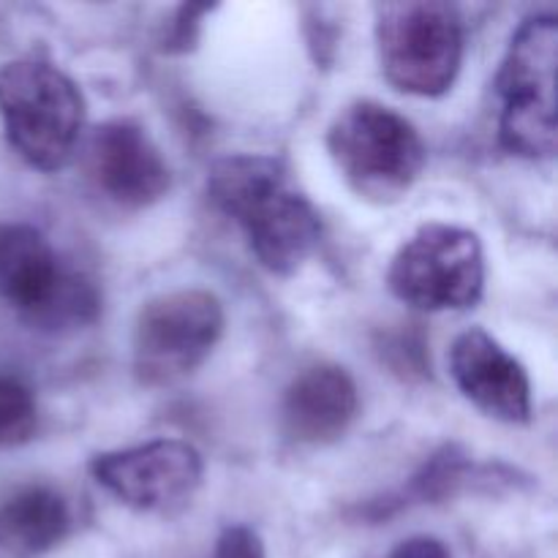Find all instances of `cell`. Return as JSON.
Listing matches in <instances>:
<instances>
[{
  "instance_id": "6da1fadb",
  "label": "cell",
  "mask_w": 558,
  "mask_h": 558,
  "mask_svg": "<svg viewBox=\"0 0 558 558\" xmlns=\"http://www.w3.org/2000/svg\"><path fill=\"white\" fill-rule=\"evenodd\" d=\"M207 194L243 227L251 251L272 276H292L319 245V213L294 189L278 158L254 153L221 158L210 169Z\"/></svg>"
},
{
  "instance_id": "7a4b0ae2",
  "label": "cell",
  "mask_w": 558,
  "mask_h": 558,
  "mask_svg": "<svg viewBox=\"0 0 558 558\" xmlns=\"http://www.w3.org/2000/svg\"><path fill=\"white\" fill-rule=\"evenodd\" d=\"M0 118L9 145L38 172H58L74 156L85 98L69 74L47 60L0 65Z\"/></svg>"
},
{
  "instance_id": "3957f363",
  "label": "cell",
  "mask_w": 558,
  "mask_h": 558,
  "mask_svg": "<svg viewBox=\"0 0 558 558\" xmlns=\"http://www.w3.org/2000/svg\"><path fill=\"white\" fill-rule=\"evenodd\" d=\"M327 150L349 189L376 205L403 199L428 161L420 131L379 101L341 109L327 129Z\"/></svg>"
},
{
  "instance_id": "277c9868",
  "label": "cell",
  "mask_w": 558,
  "mask_h": 558,
  "mask_svg": "<svg viewBox=\"0 0 558 558\" xmlns=\"http://www.w3.org/2000/svg\"><path fill=\"white\" fill-rule=\"evenodd\" d=\"M556 14L529 16L512 36L496 74L499 140L515 156H556Z\"/></svg>"
},
{
  "instance_id": "5b68a950",
  "label": "cell",
  "mask_w": 558,
  "mask_h": 558,
  "mask_svg": "<svg viewBox=\"0 0 558 558\" xmlns=\"http://www.w3.org/2000/svg\"><path fill=\"white\" fill-rule=\"evenodd\" d=\"M0 300L38 330L90 325L101 300L85 276L65 270L38 229L0 223Z\"/></svg>"
},
{
  "instance_id": "8992f818",
  "label": "cell",
  "mask_w": 558,
  "mask_h": 558,
  "mask_svg": "<svg viewBox=\"0 0 558 558\" xmlns=\"http://www.w3.org/2000/svg\"><path fill=\"white\" fill-rule=\"evenodd\" d=\"M381 74L396 90L445 96L461 71L463 22L456 5L407 0L376 9Z\"/></svg>"
},
{
  "instance_id": "52a82bcc",
  "label": "cell",
  "mask_w": 558,
  "mask_h": 558,
  "mask_svg": "<svg viewBox=\"0 0 558 558\" xmlns=\"http://www.w3.org/2000/svg\"><path fill=\"white\" fill-rule=\"evenodd\" d=\"M387 287L420 311L474 308L485 289V251L477 232L425 223L392 256Z\"/></svg>"
},
{
  "instance_id": "ba28073f",
  "label": "cell",
  "mask_w": 558,
  "mask_h": 558,
  "mask_svg": "<svg viewBox=\"0 0 558 558\" xmlns=\"http://www.w3.org/2000/svg\"><path fill=\"white\" fill-rule=\"evenodd\" d=\"M223 332V308L205 289H178L142 305L134 325V371L163 387L199 368Z\"/></svg>"
},
{
  "instance_id": "9c48e42d",
  "label": "cell",
  "mask_w": 558,
  "mask_h": 558,
  "mask_svg": "<svg viewBox=\"0 0 558 558\" xmlns=\"http://www.w3.org/2000/svg\"><path fill=\"white\" fill-rule=\"evenodd\" d=\"M202 456L180 439H156L125 450L101 452L90 474L120 505L136 512H174L202 485Z\"/></svg>"
},
{
  "instance_id": "30bf717a",
  "label": "cell",
  "mask_w": 558,
  "mask_h": 558,
  "mask_svg": "<svg viewBox=\"0 0 558 558\" xmlns=\"http://www.w3.org/2000/svg\"><path fill=\"white\" fill-rule=\"evenodd\" d=\"M87 172L96 189L125 210L156 205L172 183L161 150L134 120H109L93 131Z\"/></svg>"
},
{
  "instance_id": "8fae6325",
  "label": "cell",
  "mask_w": 558,
  "mask_h": 558,
  "mask_svg": "<svg viewBox=\"0 0 558 558\" xmlns=\"http://www.w3.org/2000/svg\"><path fill=\"white\" fill-rule=\"evenodd\" d=\"M458 390L488 417L523 425L532 417V381L526 368L483 327L461 332L450 349Z\"/></svg>"
},
{
  "instance_id": "7c38bea8",
  "label": "cell",
  "mask_w": 558,
  "mask_h": 558,
  "mask_svg": "<svg viewBox=\"0 0 558 558\" xmlns=\"http://www.w3.org/2000/svg\"><path fill=\"white\" fill-rule=\"evenodd\" d=\"M357 385L338 365L303 371L283 396V430L298 445H332L357 417Z\"/></svg>"
},
{
  "instance_id": "4fadbf2b",
  "label": "cell",
  "mask_w": 558,
  "mask_h": 558,
  "mask_svg": "<svg viewBox=\"0 0 558 558\" xmlns=\"http://www.w3.org/2000/svg\"><path fill=\"white\" fill-rule=\"evenodd\" d=\"M71 529L63 496L47 485H27L0 501V550L31 558L52 550Z\"/></svg>"
},
{
  "instance_id": "5bb4252c",
  "label": "cell",
  "mask_w": 558,
  "mask_h": 558,
  "mask_svg": "<svg viewBox=\"0 0 558 558\" xmlns=\"http://www.w3.org/2000/svg\"><path fill=\"white\" fill-rule=\"evenodd\" d=\"M38 425L36 398L14 376H0V450L31 441Z\"/></svg>"
},
{
  "instance_id": "9a60e30c",
  "label": "cell",
  "mask_w": 558,
  "mask_h": 558,
  "mask_svg": "<svg viewBox=\"0 0 558 558\" xmlns=\"http://www.w3.org/2000/svg\"><path fill=\"white\" fill-rule=\"evenodd\" d=\"M463 474H466V461L463 456H458L456 447H445L439 456L430 458V463H425L423 472L412 480V494L423 501H439L452 496L456 485L463 483Z\"/></svg>"
},
{
  "instance_id": "2e32d148",
  "label": "cell",
  "mask_w": 558,
  "mask_h": 558,
  "mask_svg": "<svg viewBox=\"0 0 558 558\" xmlns=\"http://www.w3.org/2000/svg\"><path fill=\"white\" fill-rule=\"evenodd\" d=\"M213 558H267L259 534L248 526H229L218 537Z\"/></svg>"
},
{
  "instance_id": "e0dca14e",
  "label": "cell",
  "mask_w": 558,
  "mask_h": 558,
  "mask_svg": "<svg viewBox=\"0 0 558 558\" xmlns=\"http://www.w3.org/2000/svg\"><path fill=\"white\" fill-rule=\"evenodd\" d=\"M207 5H183L178 11V20H174L172 33H169V52H185L191 44L196 41V33H199V20L202 14H207Z\"/></svg>"
},
{
  "instance_id": "ac0fdd59",
  "label": "cell",
  "mask_w": 558,
  "mask_h": 558,
  "mask_svg": "<svg viewBox=\"0 0 558 558\" xmlns=\"http://www.w3.org/2000/svg\"><path fill=\"white\" fill-rule=\"evenodd\" d=\"M390 558H452L450 550L445 548V543L434 537H412L403 539Z\"/></svg>"
}]
</instances>
